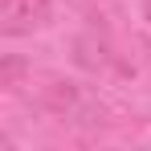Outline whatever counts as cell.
Returning <instances> with one entry per match:
<instances>
[{
  "mask_svg": "<svg viewBox=\"0 0 151 151\" xmlns=\"http://www.w3.org/2000/svg\"><path fill=\"white\" fill-rule=\"evenodd\" d=\"M41 102H45V110H53V114H65V110L78 102L74 82H61V78H53L49 86H45V94H41Z\"/></svg>",
  "mask_w": 151,
  "mask_h": 151,
  "instance_id": "cell-3",
  "label": "cell"
},
{
  "mask_svg": "<svg viewBox=\"0 0 151 151\" xmlns=\"http://www.w3.org/2000/svg\"><path fill=\"white\" fill-rule=\"evenodd\" d=\"M41 25H49V0H0V33L4 37H25Z\"/></svg>",
  "mask_w": 151,
  "mask_h": 151,
  "instance_id": "cell-1",
  "label": "cell"
},
{
  "mask_svg": "<svg viewBox=\"0 0 151 151\" xmlns=\"http://www.w3.org/2000/svg\"><path fill=\"white\" fill-rule=\"evenodd\" d=\"M74 57H78V65L82 70H102L106 61H110V45H106V37L102 33H86V37H78V45H74Z\"/></svg>",
  "mask_w": 151,
  "mask_h": 151,
  "instance_id": "cell-2",
  "label": "cell"
},
{
  "mask_svg": "<svg viewBox=\"0 0 151 151\" xmlns=\"http://www.w3.org/2000/svg\"><path fill=\"white\" fill-rule=\"evenodd\" d=\"M143 17H147V21H151V0H143Z\"/></svg>",
  "mask_w": 151,
  "mask_h": 151,
  "instance_id": "cell-5",
  "label": "cell"
},
{
  "mask_svg": "<svg viewBox=\"0 0 151 151\" xmlns=\"http://www.w3.org/2000/svg\"><path fill=\"white\" fill-rule=\"evenodd\" d=\"M21 74H25V61H21V57H4V65H0V86H4V90L17 86Z\"/></svg>",
  "mask_w": 151,
  "mask_h": 151,
  "instance_id": "cell-4",
  "label": "cell"
}]
</instances>
